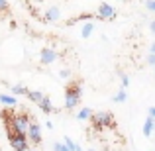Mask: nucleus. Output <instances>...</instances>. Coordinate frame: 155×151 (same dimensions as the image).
Returning <instances> with one entry per match:
<instances>
[{
	"label": "nucleus",
	"mask_w": 155,
	"mask_h": 151,
	"mask_svg": "<svg viewBox=\"0 0 155 151\" xmlns=\"http://www.w3.org/2000/svg\"><path fill=\"white\" fill-rule=\"evenodd\" d=\"M145 63H147V65H155V53H149L147 59H145Z\"/></svg>",
	"instance_id": "obj_22"
},
{
	"label": "nucleus",
	"mask_w": 155,
	"mask_h": 151,
	"mask_svg": "<svg viewBox=\"0 0 155 151\" xmlns=\"http://www.w3.org/2000/svg\"><path fill=\"white\" fill-rule=\"evenodd\" d=\"M43 18H45V22H57V20L61 18V10L57 6H49Z\"/></svg>",
	"instance_id": "obj_8"
},
{
	"label": "nucleus",
	"mask_w": 155,
	"mask_h": 151,
	"mask_svg": "<svg viewBox=\"0 0 155 151\" xmlns=\"http://www.w3.org/2000/svg\"><path fill=\"white\" fill-rule=\"evenodd\" d=\"M53 151H69V147L63 141H57V143H53Z\"/></svg>",
	"instance_id": "obj_19"
},
{
	"label": "nucleus",
	"mask_w": 155,
	"mask_h": 151,
	"mask_svg": "<svg viewBox=\"0 0 155 151\" xmlns=\"http://www.w3.org/2000/svg\"><path fill=\"white\" fill-rule=\"evenodd\" d=\"M88 151H96V149H88Z\"/></svg>",
	"instance_id": "obj_28"
},
{
	"label": "nucleus",
	"mask_w": 155,
	"mask_h": 151,
	"mask_svg": "<svg viewBox=\"0 0 155 151\" xmlns=\"http://www.w3.org/2000/svg\"><path fill=\"white\" fill-rule=\"evenodd\" d=\"M8 141H10L14 151H30V143H28V133L22 132H8Z\"/></svg>",
	"instance_id": "obj_4"
},
{
	"label": "nucleus",
	"mask_w": 155,
	"mask_h": 151,
	"mask_svg": "<svg viewBox=\"0 0 155 151\" xmlns=\"http://www.w3.org/2000/svg\"><path fill=\"white\" fill-rule=\"evenodd\" d=\"M81 96H83V87H81V83H71L67 84V88H65V108L67 110H73L79 106L81 102Z\"/></svg>",
	"instance_id": "obj_2"
},
{
	"label": "nucleus",
	"mask_w": 155,
	"mask_h": 151,
	"mask_svg": "<svg viewBox=\"0 0 155 151\" xmlns=\"http://www.w3.org/2000/svg\"><path fill=\"white\" fill-rule=\"evenodd\" d=\"M28 88L24 87V84H14L12 87V94H16V96H28Z\"/></svg>",
	"instance_id": "obj_15"
},
{
	"label": "nucleus",
	"mask_w": 155,
	"mask_h": 151,
	"mask_svg": "<svg viewBox=\"0 0 155 151\" xmlns=\"http://www.w3.org/2000/svg\"><path fill=\"white\" fill-rule=\"evenodd\" d=\"M91 118H92V110L91 108H88V106H87V108H81L79 110V112H77V120H91Z\"/></svg>",
	"instance_id": "obj_12"
},
{
	"label": "nucleus",
	"mask_w": 155,
	"mask_h": 151,
	"mask_svg": "<svg viewBox=\"0 0 155 151\" xmlns=\"http://www.w3.org/2000/svg\"><path fill=\"white\" fill-rule=\"evenodd\" d=\"M128 100V94H126V88H120L118 90V94L114 96V102H126Z\"/></svg>",
	"instance_id": "obj_17"
},
{
	"label": "nucleus",
	"mask_w": 155,
	"mask_h": 151,
	"mask_svg": "<svg viewBox=\"0 0 155 151\" xmlns=\"http://www.w3.org/2000/svg\"><path fill=\"white\" fill-rule=\"evenodd\" d=\"M147 114H149V118H153V120H155V106H151V108L147 110Z\"/></svg>",
	"instance_id": "obj_25"
},
{
	"label": "nucleus",
	"mask_w": 155,
	"mask_h": 151,
	"mask_svg": "<svg viewBox=\"0 0 155 151\" xmlns=\"http://www.w3.org/2000/svg\"><path fill=\"white\" fill-rule=\"evenodd\" d=\"M59 77L67 79V77H71V71H69V69H61V71H59Z\"/></svg>",
	"instance_id": "obj_23"
},
{
	"label": "nucleus",
	"mask_w": 155,
	"mask_h": 151,
	"mask_svg": "<svg viewBox=\"0 0 155 151\" xmlns=\"http://www.w3.org/2000/svg\"><path fill=\"white\" fill-rule=\"evenodd\" d=\"M92 128L96 130V132H100V130H104V128H108V130H112V128H116V120H114V116L110 112H98V114H92Z\"/></svg>",
	"instance_id": "obj_3"
},
{
	"label": "nucleus",
	"mask_w": 155,
	"mask_h": 151,
	"mask_svg": "<svg viewBox=\"0 0 155 151\" xmlns=\"http://www.w3.org/2000/svg\"><path fill=\"white\" fill-rule=\"evenodd\" d=\"M0 104L2 106H16L18 104V98L12 94H0Z\"/></svg>",
	"instance_id": "obj_11"
},
{
	"label": "nucleus",
	"mask_w": 155,
	"mask_h": 151,
	"mask_svg": "<svg viewBox=\"0 0 155 151\" xmlns=\"http://www.w3.org/2000/svg\"><path fill=\"white\" fill-rule=\"evenodd\" d=\"M96 18H98V20H114V18H116V8L110 6V4H106V2H102L98 6Z\"/></svg>",
	"instance_id": "obj_6"
},
{
	"label": "nucleus",
	"mask_w": 155,
	"mask_h": 151,
	"mask_svg": "<svg viewBox=\"0 0 155 151\" xmlns=\"http://www.w3.org/2000/svg\"><path fill=\"white\" fill-rule=\"evenodd\" d=\"M92 31H94V24H92V22H87L83 26V30H81V38H91Z\"/></svg>",
	"instance_id": "obj_14"
},
{
	"label": "nucleus",
	"mask_w": 155,
	"mask_h": 151,
	"mask_svg": "<svg viewBox=\"0 0 155 151\" xmlns=\"http://www.w3.org/2000/svg\"><path fill=\"white\" fill-rule=\"evenodd\" d=\"M149 30H151L153 34H155V20H151V22H149Z\"/></svg>",
	"instance_id": "obj_26"
},
{
	"label": "nucleus",
	"mask_w": 155,
	"mask_h": 151,
	"mask_svg": "<svg viewBox=\"0 0 155 151\" xmlns=\"http://www.w3.org/2000/svg\"><path fill=\"white\" fill-rule=\"evenodd\" d=\"M153 130H155V120L147 116V118H145V122H143V136L149 137L153 133Z\"/></svg>",
	"instance_id": "obj_10"
},
{
	"label": "nucleus",
	"mask_w": 155,
	"mask_h": 151,
	"mask_svg": "<svg viewBox=\"0 0 155 151\" xmlns=\"http://www.w3.org/2000/svg\"><path fill=\"white\" fill-rule=\"evenodd\" d=\"M39 110H41L43 114H49V112H55V108H53V104H51V100H49V96H43V100L39 102Z\"/></svg>",
	"instance_id": "obj_9"
},
{
	"label": "nucleus",
	"mask_w": 155,
	"mask_h": 151,
	"mask_svg": "<svg viewBox=\"0 0 155 151\" xmlns=\"http://www.w3.org/2000/svg\"><path fill=\"white\" fill-rule=\"evenodd\" d=\"M8 10V0H0V12Z\"/></svg>",
	"instance_id": "obj_24"
},
{
	"label": "nucleus",
	"mask_w": 155,
	"mask_h": 151,
	"mask_svg": "<svg viewBox=\"0 0 155 151\" xmlns=\"http://www.w3.org/2000/svg\"><path fill=\"white\" fill-rule=\"evenodd\" d=\"M43 96H45V94L39 92V90H30V92H28V98H30L31 102H35V104H39V102L43 100Z\"/></svg>",
	"instance_id": "obj_13"
},
{
	"label": "nucleus",
	"mask_w": 155,
	"mask_h": 151,
	"mask_svg": "<svg viewBox=\"0 0 155 151\" xmlns=\"http://www.w3.org/2000/svg\"><path fill=\"white\" fill-rule=\"evenodd\" d=\"M4 122H6V128L8 132H22V133H28V128L31 124V118L30 114H14L10 110L2 114Z\"/></svg>",
	"instance_id": "obj_1"
},
{
	"label": "nucleus",
	"mask_w": 155,
	"mask_h": 151,
	"mask_svg": "<svg viewBox=\"0 0 155 151\" xmlns=\"http://www.w3.org/2000/svg\"><path fill=\"white\" fill-rule=\"evenodd\" d=\"M28 140H30L34 145L41 143L43 137H41V128H39L38 122H31V124H30V128H28Z\"/></svg>",
	"instance_id": "obj_5"
},
{
	"label": "nucleus",
	"mask_w": 155,
	"mask_h": 151,
	"mask_svg": "<svg viewBox=\"0 0 155 151\" xmlns=\"http://www.w3.org/2000/svg\"><path fill=\"white\" fill-rule=\"evenodd\" d=\"M149 53H155V41L151 43V47H149Z\"/></svg>",
	"instance_id": "obj_27"
},
{
	"label": "nucleus",
	"mask_w": 155,
	"mask_h": 151,
	"mask_svg": "<svg viewBox=\"0 0 155 151\" xmlns=\"http://www.w3.org/2000/svg\"><path fill=\"white\" fill-rule=\"evenodd\" d=\"M92 18H94V14H92V12H87V14H81L79 18H75L73 22H79V20H92ZM73 22H69V24H73Z\"/></svg>",
	"instance_id": "obj_18"
},
{
	"label": "nucleus",
	"mask_w": 155,
	"mask_h": 151,
	"mask_svg": "<svg viewBox=\"0 0 155 151\" xmlns=\"http://www.w3.org/2000/svg\"><path fill=\"white\" fill-rule=\"evenodd\" d=\"M120 77H122V84H120V87H122V88H126V87L130 84V77H128V75H124V73H120Z\"/></svg>",
	"instance_id": "obj_20"
},
{
	"label": "nucleus",
	"mask_w": 155,
	"mask_h": 151,
	"mask_svg": "<svg viewBox=\"0 0 155 151\" xmlns=\"http://www.w3.org/2000/svg\"><path fill=\"white\" fill-rule=\"evenodd\" d=\"M63 143H65V145H67V147H69V151H83V149H81V145L77 143V141H73L71 137H67V136H65Z\"/></svg>",
	"instance_id": "obj_16"
},
{
	"label": "nucleus",
	"mask_w": 155,
	"mask_h": 151,
	"mask_svg": "<svg viewBox=\"0 0 155 151\" xmlns=\"http://www.w3.org/2000/svg\"><path fill=\"white\" fill-rule=\"evenodd\" d=\"M39 59H41V65H51V63L57 61V51L47 47V49L41 51V57H39Z\"/></svg>",
	"instance_id": "obj_7"
},
{
	"label": "nucleus",
	"mask_w": 155,
	"mask_h": 151,
	"mask_svg": "<svg viewBox=\"0 0 155 151\" xmlns=\"http://www.w3.org/2000/svg\"><path fill=\"white\" fill-rule=\"evenodd\" d=\"M145 6H147L149 12H155V0H147V2H145Z\"/></svg>",
	"instance_id": "obj_21"
},
{
	"label": "nucleus",
	"mask_w": 155,
	"mask_h": 151,
	"mask_svg": "<svg viewBox=\"0 0 155 151\" xmlns=\"http://www.w3.org/2000/svg\"><path fill=\"white\" fill-rule=\"evenodd\" d=\"M149 151H155V149H149Z\"/></svg>",
	"instance_id": "obj_29"
}]
</instances>
